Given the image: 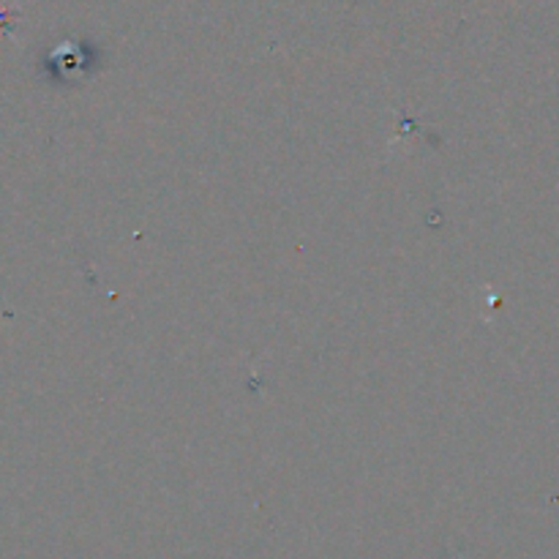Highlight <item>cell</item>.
Returning a JSON list of instances; mask_svg holds the SVG:
<instances>
[{
	"label": "cell",
	"instance_id": "6da1fadb",
	"mask_svg": "<svg viewBox=\"0 0 559 559\" xmlns=\"http://www.w3.org/2000/svg\"><path fill=\"white\" fill-rule=\"evenodd\" d=\"M9 25V14H5V11H0V27H5Z\"/></svg>",
	"mask_w": 559,
	"mask_h": 559
}]
</instances>
